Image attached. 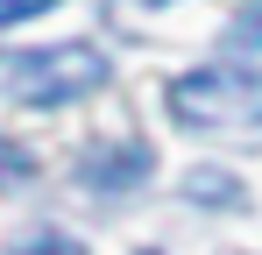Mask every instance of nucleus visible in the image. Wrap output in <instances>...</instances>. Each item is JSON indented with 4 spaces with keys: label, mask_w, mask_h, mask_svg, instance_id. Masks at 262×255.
Returning <instances> with one entry per match:
<instances>
[{
    "label": "nucleus",
    "mask_w": 262,
    "mask_h": 255,
    "mask_svg": "<svg viewBox=\"0 0 262 255\" xmlns=\"http://www.w3.org/2000/svg\"><path fill=\"white\" fill-rule=\"evenodd\" d=\"M106 85V57L85 42H57V50H0V92L29 99V107H71Z\"/></svg>",
    "instance_id": "1"
},
{
    "label": "nucleus",
    "mask_w": 262,
    "mask_h": 255,
    "mask_svg": "<svg viewBox=\"0 0 262 255\" xmlns=\"http://www.w3.org/2000/svg\"><path fill=\"white\" fill-rule=\"evenodd\" d=\"M170 114H177V121H206V128L262 121V71H248V64H206V71H184V78L170 85Z\"/></svg>",
    "instance_id": "2"
},
{
    "label": "nucleus",
    "mask_w": 262,
    "mask_h": 255,
    "mask_svg": "<svg viewBox=\"0 0 262 255\" xmlns=\"http://www.w3.org/2000/svg\"><path fill=\"white\" fill-rule=\"evenodd\" d=\"M135 177H149V149H142V142H128V149L85 163V184H99V192H121V184H135Z\"/></svg>",
    "instance_id": "3"
},
{
    "label": "nucleus",
    "mask_w": 262,
    "mask_h": 255,
    "mask_svg": "<svg viewBox=\"0 0 262 255\" xmlns=\"http://www.w3.org/2000/svg\"><path fill=\"white\" fill-rule=\"evenodd\" d=\"M14 255H85V248H78L71 234H57V227H43L36 241H21V248H14Z\"/></svg>",
    "instance_id": "4"
},
{
    "label": "nucleus",
    "mask_w": 262,
    "mask_h": 255,
    "mask_svg": "<svg viewBox=\"0 0 262 255\" xmlns=\"http://www.w3.org/2000/svg\"><path fill=\"white\" fill-rule=\"evenodd\" d=\"M43 7H57V0H0V29H14V22H29Z\"/></svg>",
    "instance_id": "5"
},
{
    "label": "nucleus",
    "mask_w": 262,
    "mask_h": 255,
    "mask_svg": "<svg viewBox=\"0 0 262 255\" xmlns=\"http://www.w3.org/2000/svg\"><path fill=\"white\" fill-rule=\"evenodd\" d=\"M21 170H29V156H21L14 142H0V177H21Z\"/></svg>",
    "instance_id": "6"
},
{
    "label": "nucleus",
    "mask_w": 262,
    "mask_h": 255,
    "mask_svg": "<svg viewBox=\"0 0 262 255\" xmlns=\"http://www.w3.org/2000/svg\"><path fill=\"white\" fill-rule=\"evenodd\" d=\"M234 42H262V22H255V14H241V22H234Z\"/></svg>",
    "instance_id": "7"
}]
</instances>
